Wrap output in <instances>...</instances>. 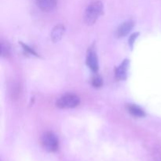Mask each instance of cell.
<instances>
[{
  "label": "cell",
  "instance_id": "cell-5",
  "mask_svg": "<svg viewBox=\"0 0 161 161\" xmlns=\"http://www.w3.org/2000/svg\"><path fill=\"white\" fill-rule=\"evenodd\" d=\"M58 0H36V4L40 9L46 12H50L58 5Z\"/></svg>",
  "mask_w": 161,
  "mask_h": 161
},
{
  "label": "cell",
  "instance_id": "cell-10",
  "mask_svg": "<svg viewBox=\"0 0 161 161\" xmlns=\"http://www.w3.org/2000/svg\"><path fill=\"white\" fill-rule=\"evenodd\" d=\"M10 52V47L7 42H3L1 43V54L2 56L6 57L9 54Z\"/></svg>",
  "mask_w": 161,
  "mask_h": 161
},
{
  "label": "cell",
  "instance_id": "cell-4",
  "mask_svg": "<svg viewBox=\"0 0 161 161\" xmlns=\"http://www.w3.org/2000/svg\"><path fill=\"white\" fill-rule=\"evenodd\" d=\"M86 64L89 66L90 69L94 72H97L98 70V60H97V53L94 50H89L86 55Z\"/></svg>",
  "mask_w": 161,
  "mask_h": 161
},
{
  "label": "cell",
  "instance_id": "cell-9",
  "mask_svg": "<svg viewBox=\"0 0 161 161\" xmlns=\"http://www.w3.org/2000/svg\"><path fill=\"white\" fill-rule=\"evenodd\" d=\"M127 109L129 113L135 117H144L146 116L144 110L136 105H129Z\"/></svg>",
  "mask_w": 161,
  "mask_h": 161
},
{
  "label": "cell",
  "instance_id": "cell-2",
  "mask_svg": "<svg viewBox=\"0 0 161 161\" xmlns=\"http://www.w3.org/2000/svg\"><path fill=\"white\" fill-rule=\"evenodd\" d=\"M41 143L46 151L55 153L59 149V141L56 135L52 132H46L41 138Z\"/></svg>",
  "mask_w": 161,
  "mask_h": 161
},
{
  "label": "cell",
  "instance_id": "cell-7",
  "mask_svg": "<svg viewBox=\"0 0 161 161\" xmlns=\"http://www.w3.org/2000/svg\"><path fill=\"white\" fill-rule=\"evenodd\" d=\"M129 67V61L125 60L122 62V64L116 68V77L118 80H125L127 75V70Z\"/></svg>",
  "mask_w": 161,
  "mask_h": 161
},
{
  "label": "cell",
  "instance_id": "cell-11",
  "mask_svg": "<svg viewBox=\"0 0 161 161\" xmlns=\"http://www.w3.org/2000/svg\"><path fill=\"white\" fill-rule=\"evenodd\" d=\"M92 85L94 87H100L102 86V79L100 76H96L93 79Z\"/></svg>",
  "mask_w": 161,
  "mask_h": 161
},
{
  "label": "cell",
  "instance_id": "cell-3",
  "mask_svg": "<svg viewBox=\"0 0 161 161\" xmlns=\"http://www.w3.org/2000/svg\"><path fill=\"white\" fill-rule=\"evenodd\" d=\"M80 102V97L73 94H66L58 99L56 106L60 108H73L78 106Z\"/></svg>",
  "mask_w": 161,
  "mask_h": 161
},
{
  "label": "cell",
  "instance_id": "cell-12",
  "mask_svg": "<svg viewBox=\"0 0 161 161\" xmlns=\"http://www.w3.org/2000/svg\"><path fill=\"white\" fill-rule=\"evenodd\" d=\"M21 46H22V47H23L24 50H25V51L28 52V53H31V54H33V55H36V56H37V53H36V52H35L34 50H32V49H31V48H30V47H28L27 45H25V44L21 43Z\"/></svg>",
  "mask_w": 161,
  "mask_h": 161
},
{
  "label": "cell",
  "instance_id": "cell-6",
  "mask_svg": "<svg viewBox=\"0 0 161 161\" xmlns=\"http://www.w3.org/2000/svg\"><path fill=\"white\" fill-rule=\"evenodd\" d=\"M134 25H135L134 22L130 21V20L124 22L122 25H119L118 27L117 30H116V36H117V37L121 38L127 36L131 31L132 28H134Z\"/></svg>",
  "mask_w": 161,
  "mask_h": 161
},
{
  "label": "cell",
  "instance_id": "cell-13",
  "mask_svg": "<svg viewBox=\"0 0 161 161\" xmlns=\"http://www.w3.org/2000/svg\"><path fill=\"white\" fill-rule=\"evenodd\" d=\"M138 36V33H134V34L130 37V39H129V43H130V47H132V46H133L134 42H135V39H136L137 36Z\"/></svg>",
  "mask_w": 161,
  "mask_h": 161
},
{
  "label": "cell",
  "instance_id": "cell-8",
  "mask_svg": "<svg viewBox=\"0 0 161 161\" xmlns=\"http://www.w3.org/2000/svg\"><path fill=\"white\" fill-rule=\"evenodd\" d=\"M64 31H65V28L63 25H56L54 28H53L51 32V39L53 40V42H58L62 39L63 36L64 34Z\"/></svg>",
  "mask_w": 161,
  "mask_h": 161
},
{
  "label": "cell",
  "instance_id": "cell-1",
  "mask_svg": "<svg viewBox=\"0 0 161 161\" xmlns=\"http://www.w3.org/2000/svg\"><path fill=\"white\" fill-rule=\"evenodd\" d=\"M103 12V4L102 2L96 1L91 3L85 10L84 21L87 25H92L97 21Z\"/></svg>",
  "mask_w": 161,
  "mask_h": 161
}]
</instances>
